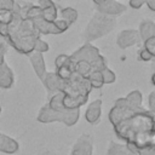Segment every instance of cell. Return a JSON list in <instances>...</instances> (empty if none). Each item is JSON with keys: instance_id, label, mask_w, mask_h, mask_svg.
Returning a JSON list of instances; mask_svg holds the SVG:
<instances>
[{"instance_id": "4fadbf2b", "label": "cell", "mask_w": 155, "mask_h": 155, "mask_svg": "<svg viewBox=\"0 0 155 155\" xmlns=\"http://www.w3.org/2000/svg\"><path fill=\"white\" fill-rule=\"evenodd\" d=\"M102 114V99H96L88 104L85 111V119L91 125H97L101 120Z\"/></svg>"}, {"instance_id": "f35d334b", "label": "cell", "mask_w": 155, "mask_h": 155, "mask_svg": "<svg viewBox=\"0 0 155 155\" xmlns=\"http://www.w3.org/2000/svg\"><path fill=\"white\" fill-rule=\"evenodd\" d=\"M116 1H117V0H116Z\"/></svg>"}, {"instance_id": "52a82bcc", "label": "cell", "mask_w": 155, "mask_h": 155, "mask_svg": "<svg viewBox=\"0 0 155 155\" xmlns=\"http://www.w3.org/2000/svg\"><path fill=\"white\" fill-rule=\"evenodd\" d=\"M33 23H34V27L36 28V30L39 31L40 35H57V34H62L64 33L69 27L70 24L64 21V19H56L53 22H48V21H45L41 16L40 17H36L34 19H31Z\"/></svg>"}, {"instance_id": "d4e9b609", "label": "cell", "mask_w": 155, "mask_h": 155, "mask_svg": "<svg viewBox=\"0 0 155 155\" xmlns=\"http://www.w3.org/2000/svg\"><path fill=\"white\" fill-rule=\"evenodd\" d=\"M143 44H144L143 47H144L147 51H149V52L155 57V36H151V38L144 40Z\"/></svg>"}, {"instance_id": "cb8c5ba5", "label": "cell", "mask_w": 155, "mask_h": 155, "mask_svg": "<svg viewBox=\"0 0 155 155\" xmlns=\"http://www.w3.org/2000/svg\"><path fill=\"white\" fill-rule=\"evenodd\" d=\"M17 0H0V12L12 11Z\"/></svg>"}, {"instance_id": "2e32d148", "label": "cell", "mask_w": 155, "mask_h": 155, "mask_svg": "<svg viewBox=\"0 0 155 155\" xmlns=\"http://www.w3.org/2000/svg\"><path fill=\"white\" fill-rule=\"evenodd\" d=\"M15 84V74L12 69L8 67V64L5 62L2 65H0V88L8 90Z\"/></svg>"}, {"instance_id": "e575fe53", "label": "cell", "mask_w": 155, "mask_h": 155, "mask_svg": "<svg viewBox=\"0 0 155 155\" xmlns=\"http://www.w3.org/2000/svg\"><path fill=\"white\" fill-rule=\"evenodd\" d=\"M103 1H105V0H98V2H97V4H101V2H103ZM97 4H96V5H97Z\"/></svg>"}, {"instance_id": "44dd1931", "label": "cell", "mask_w": 155, "mask_h": 155, "mask_svg": "<svg viewBox=\"0 0 155 155\" xmlns=\"http://www.w3.org/2000/svg\"><path fill=\"white\" fill-rule=\"evenodd\" d=\"M88 81L91 82L92 88H101L104 82H103V78H102V71L101 70H93L90 73V75L87 76Z\"/></svg>"}, {"instance_id": "d6986e66", "label": "cell", "mask_w": 155, "mask_h": 155, "mask_svg": "<svg viewBox=\"0 0 155 155\" xmlns=\"http://www.w3.org/2000/svg\"><path fill=\"white\" fill-rule=\"evenodd\" d=\"M126 101H127V104L132 108V109H138V108H142V102H143V96L140 93V91L138 90H134V91H131L126 97Z\"/></svg>"}, {"instance_id": "1f68e13d", "label": "cell", "mask_w": 155, "mask_h": 155, "mask_svg": "<svg viewBox=\"0 0 155 155\" xmlns=\"http://www.w3.org/2000/svg\"><path fill=\"white\" fill-rule=\"evenodd\" d=\"M147 6L151 10V11H154L155 12V0H147Z\"/></svg>"}, {"instance_id": "484cf974", "label": "cell", "mask_w": 155, "mask_h": 155, "mask_svg": "<svg viewBox=\"0 0 155 155\" xmlns=\"http://www.w3.org/2000/svg\"><path fill=\"white\" fill-rule=\"evenodd\" d=\"M138 58H139V61H143V62H151L155 57H154L149 51H147V50L143 47V48H140V50L138 51Z\"/></svg>"}, {"instance_id": "603a6c76", "label": "cell", "mask_w": 155, "mask_h": 155, "mask_svg": "<svg viewBox=\"0 0 155 155\" xmlns=\"http://www.w3.org/2000/svg\"><path fill=\"white\" fill-rule=\"evenodd\" d=\"M48 50H50L48 44H47L46 41H44L41 38H40V39H38V40L35 41V45H34V51H35V52L45 53V52H47Z\"/></svg>"}, {"instance_id": "74e56055", "label": "cell", "mask_w": 155, "mask_h": 155, "mask_svg": "<svg viewBox=\"0 0 155 155\" xmlns=\"http://www.w3.org/2000/svg\"><path fill=\"white\" fill-rule=\"evenodd\" d=\"M0 113H1V105H0Z\"/></svg>"}, {"instance_id": "8992f818", "label": "cell", "mask_w": 155, "mask_h": 155, "mask_svg": "<svg viewBox=\"0 0 155 155\" xmlns=\"http://www.w3.org/2000/svg\"><path fill=\"white\" fill-rule=\"evenodd\" d=\"M69 58L73 62L87 61L88 63L92 64L93 70H103V69L108 68L107 59L99 53V50L96 46H93L92 44H90V42H86L80 48H78L75 52H73L69 56Z\"/></svg>"}, {"instance_id": "9c48e42d", "label": "cell", "mask_w": 155, "mask_h": 155, "mask_svg": "<svg viewBox=\"0 0 155 155\" xmlns=\"http://www.w3.org/2000/svg\"><path fill=\"white\" fill-rule=\"evenodd\" d=\"M44 87L46 88V92L48 94V97H51L52 94L57 93V92H62L63 87H64V80L61 79L56 71H47L44 76V79L41 80Z\"/></svg>"}, {"instance_id": "e0dca14e", "label": "cell", "mask_w": 155, "mask_h": 155, "mask_svg": "<svg viewBox=\"0 0 155 155\" xmlns=\"http://www.w3.org/2000/svg\"><path fill=\"white\" fill-rule=\"evenodd\" d=\"M138 33L140 36V40H147L151 36H155V22L150 19H143L139 24Z\"/></svg>"}, {"instance_id": "5bb4252c", "label": "cell", "mask_w": 155, "mask_h": 155, "mask_svg": "<svg viewBox=\"0 0 155 155\" xmlns=\"http://www.w3.org/2000/svg\"><path fill=\"white\" fill-rule=\"evenodd\" d=\"M38 6L42 11L41 17L45 21L53 22V21L57 19V17H58V10H57V6L54 5V2L52 0H39Z\"/></svg>"}, {"instance_id": "30bf717a", "label": "cell", "mask_w": 155, "mask_h": 155, "mask_svg": "<svg viewBox=\"0 0 155 155\" xmlns=\"http://www.w3.org/2000/svg\"><path fill=\"white\" fill-rule=\"evenodd\" d=\"M126 6L116 0H105L101 4L96 5V11L110 17H117L120 15H122L124 12H126Z\"/></svg>"}, {"instance_id": "8fae6325", "label": "cell", "mask_w": 155, "mask_h": 155, "mask_svg": "<svg viewBox=\"0 0 155 155\" xmlns=\"http://www.w3.org/2000/svg\"><path fill=\"white\" fill-rule=\"evenodd\" d=\"M93 154V139L90 134H81L74 143L70 155H92Z\"/></svg>"}, {"instance_id": "f546056e", "label": "cell", "mask_w": 155, "mask_h": 155, "mask_svg": "<svg viewBox=\"0 0 155 155\" xmlns=\"http://www.w3.org/2000/svg\"><path fill=\"white\" fill-rule=\"evenodd\" d=\"M147 2V0H130V6L134 10H138L144 4Z\"/></svg>"}, {"instance_id": "9a60e30c", "label": "cell", "mask_w": 155, "mask_h": 155, "mask_svg": "<svg viewBox=\"0 0 155 155\" xmlns=\"http://www.w3.org/2000/svg\"><path fill=\"white\" fill-rule=\"evenodd\" d=\"M18 149H19V144L15 138L0 132V153L12 155L16 154Z\"/></svg>"}, {"instance_id": "ffe728a7", "label": "cell", "mask_w": 155, "mask_h": 155, "mask_svg": "<svg viewBox=\"0 0 155 155\" xmlns=\"http://www.w3.org/2000/svg\"><path fill=\"white\" fill-rule=\"evenodd\" d=\"M61 17L62 19L67 21L69 24H73L74 22H76L79 13L73 7H64V8H61Z\"/></svg>"}, {"instance_id": "7c38bea8", "label": "cell", "mask_w": 155, "mask_h": 155, "mask_svg": "<svg viewBox=\"0 0 155 155\" xmlns=\"http://www.w3.org/2000/svg\"><path fill=\"white\" fill-rule=\"evenodd\" d=\"M28 58L30 61V64H31V67H33L36 76L40 80H42L44 76H45V74L47 73V70H46V63H45V59H44L42 53L33 51L31 53L28 54Z\"/></svg>"}, {"instance_id": "d6a6232c", "label": "cell", "mask_w": 155, "mask_h": 155, "mask_svg": "<svg viewBox=\"0 0 155 155\" xmlns=\"http://www.w3.org/2000/svg\"><path fill=\"white\" fill-rule=\"evenodd\" d=\"M151 84L155 86V71L153 73V75H151Z\"/></svg>"}, {"instance_id": "ba28073f", "label": "cell", "mask_w": 155, "mask_h": 155, "mask_svg": "<svg viewBox=\"0 0 155 155\" xmlns=\"http://www.w3.org/2000/svg\"><path fill=\"white\" fill-rule=\"evenodd\" d=\"M140 42V36L137 29H124L116 38V45L121 50H126Z\"/></svg>"}, {"instance_id": "f1b7e54d", "label": "cell", "mask_w": 155, "mask_h": 155, "mask_svg": "<svg viewBox=\"0 0 155 155\" xmlns=\"http://www.w3.org/2000/svg\"><path fill=\"white\" fill-rule=\"evenodd\" d=\"M7 52V46L4 42H0V65L5 63V54Z\"/></svg>"}, {"instance_id": "7402d4cb", "label": "cell", "mask_w": 155, "mask_h": 155, "mask_svg": "<svg viewBox=\"0 0 155 155\" xmlns=\"http://www.w3.org/2000/svg\"><path fill=\"white\" fill-rule=\"evenodd\" d=\"M101 71H102V78H103L104 85H105V84H113V82L116 80L115 73H114L113 70H110L109 68H105V69H103V70H101Z\"/></svg>"}, {"instance_id": "277c9868", "label": "cell", "mask_w": 155, "mask_h": 155, "mask_svg": "<svg viewBox=\"0 0 155 155\" xmlns=\"http://www.w3.org/2000/svg\"><path fill=\"white\" fill-rule=\"evenodd\" d=\"M116 27V17H110L96 11L84 30V38L87 42L108 35Z\"/></svg>"}, {"instance_id": "3957f363", "label": "cell", "mask_w": 155, "mask_h": 155, "mask_svg": "<svg viewBox=\"0 0 155 155\" xmlns=\"http://www.w3.org/2000/svg\"><path fill=\"white\" fill-rule=\"evenodd\" d=\"M92 90L88 79L74 71L67 80H64V87L62 91L64 94L62 99L63 107L67 110L80 109V107L87 103L88 94Z\"/></svg>"}, {"instance_id": "83f0119b", "label": "cell", "mask_w": 155, "mask_h": 155, "mask_svg": "<svg viewBox=\"0 0 155 155\" xmlns=\"http://www.w3.org/2000/svg\"><path fill=\"white\" fill-rule=\"evenodd\" d=\"M68 54H58L57 57H56V59H54V67H56V69L57 68H59V67H62L65 62H67V59H68Z\"/></svg>"}, {"instance_id": "5b68a950", "label": "cell", "mask_w": 155, "mask_h": 155, "mask_svg": "<svg viewBox=\"0 0 155 155\" xmlns=\"http://www.w3.org/2000/svg\"><path fill=\"white\" fill-rule=\"evenodd\" d=\"M80 117V109L75 110H65V111H58L53 110L48 107V104H44L36 116V120L41 124H51V122H62L68 127L74 126Z\"/></svg>"}, {"instance_id": "6da1fadb", "label": "cell", "mask_w": 155, "mask_h": 155, "mask_svg": "<svg viewBox=\"0 0 155 155\" xmlns=\"http://www.w3.org/2000/svg\"><path fill=\"white\" fill-rule=\"evenodd\" d=\"M109 121L117 138L137 154L140 149L155 148V116L142 108L132 109L125 97L115 101L109 111Z\"/></svg>"}, {"instance_id": "d590c367", "label": "cell", "mask_w": 155, "mask_h": 155, "mask_svg": "<svg viewBox=\"0 0 155 155\" xmlns=\"http://www.w3.org/2000/svg\"><path fill=\"white\" fill-rule=\"evenodd\" d=\"M153 155H155V148H153Z\"/></svg>"}, {"instance_id": "4316f807", "label": "cell", "mask_w": 155, "mask_h": 155, "mask_svg": "<svg viewBox=\"0 0 155 155\" xmlns=\"http://www.w3.org/2000/svg\"><path fill=\"white\" fill-rule=\"evenodd\" d=\"M148 105H149V111L155 115V91L150 92L148 97Z\"/></svg>"}, {"instance_id": "836d02e7", "label": "cell", "mask_w": 155, "mask_h": 155, "mask_svg": "<svg viewBox=\"0 0 155 155\" xmlns=\"http://www.w3.org/2000/svg\"><path fill=\"white\" fill-rule=\"evenodd\" d=\"M151 68L154 69V71H155V58L151 61Z\"/></svg>"}, {"instance_id": "8d00e7d4", "label": "cell", "mask_w": 155, "mask_h": 155, "mask_svg": "<svg viewBox=\"0 0 155 155\" xmlns=\"http://www.w3.org/2000/svg\"><path fill=\"white\" fill-rule=\"evenodd\" d=\"M92 1H93L94 4H97V2H98V0H92Z\"/></svg>"}, {"instance_id": "7a4b0ae2", "label": "cell", "mask_w": 155, "mask_h": 155, "mask_svg": "<svg viewBox=\"0 0 155 155\" xmlns=\"http://www.w3.org/2000/svg\"><path fill=\"white\" fill-rule=\"evenodd\" d=\"M40 38L41 35L34 27L33 21L23 19L15 4L12 19L8 24H6V35L4 39L18 53L28 56L34 51L35 41Z\"/></svg>"}, {"instance_id": "ac0fdd59", "label": "cell", "mask_w": 155, "mask_h": 155, "mask_svg": "<svg viewBox=\"0 0 155 155\" xmlns=\"http://www.w3.org/2000/svg\"><path fill=\"white\" fill-rule=\"evenodd\" d=\"M107 155H136L126 144H119L114 140H110Z\"/></svg>"}, {"instance_id": "4dcf8cb0", "label": "cell", "mask_w": 155, "mask_h": 155, "mask_svg": "<svg viewBox=\"0 0 155 155\" xmlns=\"http://www.w3.org/2000/svg\"><path fill=\"white\" fill-rule=\"evenodd\" d=\"M138 155H153V149L150 148H145V149H140L138 153Z\"/></svg>"}]
</instances>
